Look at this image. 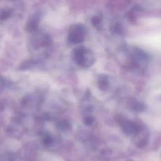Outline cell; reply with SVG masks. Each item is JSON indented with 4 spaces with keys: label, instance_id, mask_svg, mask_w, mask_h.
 <instances>
[{
    "label": "cell",
    "instance_id": "1",
    "mask_svg": "<svg viewBox=\"0 0 161 161\" xmlns=\"http://www.w3.org/2000/svg\"><path fill=\"white\" fill-rule=\"evenodd\" d=\"M74 58L77 64L83 67L90 66L94 62V58L91 52L84 48L75 50Z\"/></svg>",
    "mask_w": 161,
    "mask_h": 161
},
{
    "label": "cell",
    "instance_id": "2",
    "mask_svg": "<svg viewBox=\"0 0 161 161\" xmlns=\"http://www.w3.org/2000/svg\"><path fill=\"white\" fill-rule=\"evenodd\" d=\"M84 28L81 25H77L72 27L70 30L69 40L71 43H77L82 42L84 39Z\"/></svg>",
    "mask_w": 161,
    "mask_h": 161
},
{
    "label": "cell",
    "instance_id": "3",
    "mask_svg": "<svg viewBox=\"0 0 161 161\" xmlns=\"http://www.w3.org/2000/svg\"><path fill=\"white\" fill-rule=\"evenodd\" d=\"M99 87L102 90H104L106 89L108 85V81L106 77H101L99 80Z\"/></svg>",
    "mask_w": 161,
    "mask_h": 161
},
{
    "label": "cell",
    "instance_id": "4",
    "mask_svg": "<svg viewBox=\"0 0 161 161\" xmlns=\"http://www.w3.org/2000/svg\"><path fill=\"white\" fill-rule=\"evenodd\" d=\"M94 122V119L91 116H87L84 119V123L86 125H91Z\"/></svg>",
    "mask_w": 161,
    "mask_h": 161
},
{
    "label": "cell",
    "instance_id": "5",
    "mask_svg": "<svg viewBox=\"0 0 161 161\" xmlns=\"http://www.w3.org/2000/svg\"><path fill=\"white\" fill-rule=\"evenodd\" d=\"M101 22V19L99 17L97 16H95L92 19V23L94 25V26H97L98 25H99Z\"/></svg>",
    "mask_w": 161,
    "mask_h": 161
},
{
    "label": "cell",
    "instance_id": "6",
    "mask_svg": "<svg viewBox=\"0 0 161 161\" xmlns=\"http://www.w3.org/2000/svg\"><path fill=\"white\" fill-rule=\"evenodd\" d=\"M11 14L10 11H5L3 13H2L1 14V19L3 18H6L7 17H8Z\"/></svg>",
    "mask_w": 161,
    "mask_h": 161
},
{
    "label": "cell",
    "instance_id": "7",
    "mask_svg": "<svg viewBox=\"0 0 161 161\" xmlns=\"http://www.w3.org/2000/svg\"><path fill=\"white\" fill-rule=\"evenodd\" d=\"M52 142V139L50 136H47L44 139V143L45 145H50Z\"/></svg>",
    "mask_w": 161,
    "mask_h": 161
}]
</instances>
